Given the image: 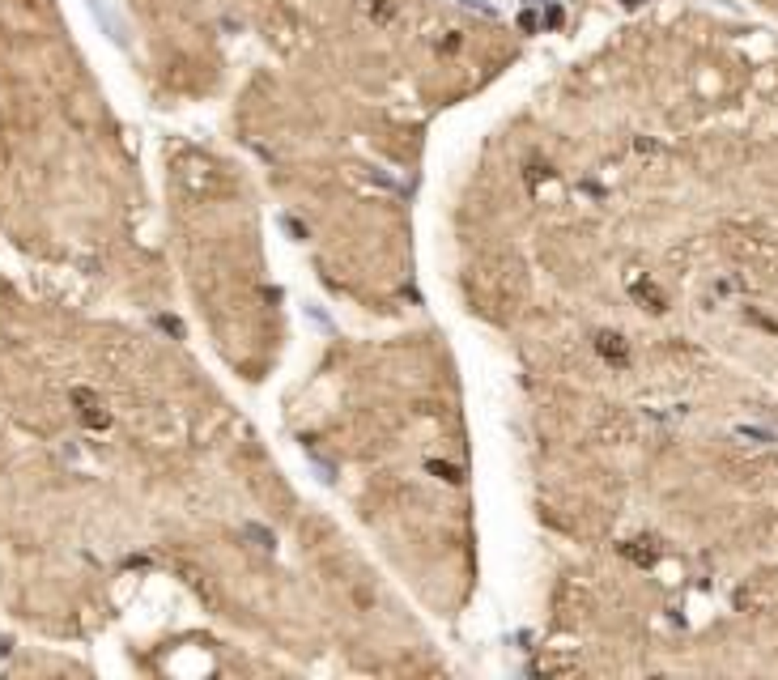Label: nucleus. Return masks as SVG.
Segmentation results:
<instances>
[{"mask_svg": "<svg viewBox=\"0 0 778 680\" xmlns=\"http://www.w3.org/2000/svg\"><path fill=\"white\" fill-rule=\"evenodd\" d=\"M73 400L81 404V417H85V421H89V426H107V412H102V404H98V400H94L89 391H77Z\"/></svg>", "mask_w": 778, "mask_h": 680, "instance_id": "nucleus-1", "label": "nucleus"}, {"mask_svg": "<svg viewBox=\"0 0 778 680\" xmlns=\"http://www.w3.org/2000/svg\"><path fill=\"white\" fill-rule=\"evenodd\" d=\"M596 349L608 357V361H626V349H621V336H612V332H600L596 336Z\"/></svg>", "mask_w": 778, "mask_h": 680, "instance_id": "nucleus-2", "label": "nucleus"}]
</instances>
